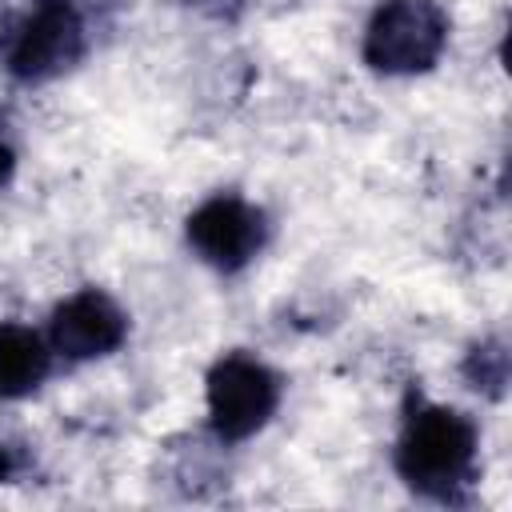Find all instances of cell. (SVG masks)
Listing matches in <instances>:
<instances>
[{
  "instance_id": "6da1fadb",
  "label": "cell",
  "mask_w": 512,
  "mask_h": 512,
  "mask_svg": "<svg viewBox=\"0 0 512 512\" xmlns=\"http://www.w3.org/2000/svg\"><path fill=\"white\" fill-rule=\"evenodd\" d=\"M476 456L480 428L468 412L408 392L396 436V472L412 492L440 504H460L476 480Z\"/></svg>"
},
{
  "instance_id": "7a4b0ae2",
  "label": "cell",
  "mask_w": 512,
  "mask_h": 512,
  "mask_svg": "<svg viewBox=\"0 0 512 512\" xmlns=\"http://www.w3.org/2000/svg\"><path fill=\"white\" fill-rule=\"evenodd\" d=\"M88 32L72 0H28L0 24V64L20 84H48L84 60Z\"/></svg>"
},
{
  "instance_id": "3957f363",
  "label": "cell",
  "mask_w": 512,
  "mask_h": 512,
  "mask_svg": "<svg viewBox=\"0 0 512 512\" xmlns=\"http://www.w3.org/2000/svg\"><path fill=\"white\" fill-rule=\"evenodd\" d=\"M452 20L440 0H380L368 28L360 56L372 72L384 76H416L436 68L448 48Z\"/></svg>"
},
{
  "instance_id": "277c9868",
  "label": "cell",
  "mask_w": 512,
  "mask_h": 512,
  "mask_svg": "<svg viewBox=\"0 0 512 512\" xmlns=\"http://www.w3.org/2000/svg\"><path fill=\"white\" fill-rule=\"evenodd\" d=\"M204 396H208V424L216 440L240 444L272 420L280 404V376L256 356L228 352L208 368Z\"/></svg>"
},
{
  "instance_id": "5b68a950",
  "label": "cell",
  "mask_w": 512,
  "mask_h": 512,
  "mask_svg": "<svg viewBox=\"0 0 512 512\" xmlns=\"http://www.w3.org/2000/svg\"><path fill=\"white\" fill-rule=\"evenodd\" d=\"M184 232L204 264H212L216 272H240L264 252L268 216L264 208H256L236 192H216L188 212Z\"/></svg>"
},
{
  "instance_id": "8992f818",
  "label": "cell",
  "mask_w": 512,
  "mask_h": 512,
  "mask_svg": "<svg viewBox=\"0 0 512 512\" xmlns=\"http://www.w3.org/2000/svg\"><path fill=\"white\" fill-rule=\"evenodd\" d=\"M128 340V312L104 288H80L52 308L48 344L64 360H100Z\"/></svg>"
},
{
  "instance_id": "52a82bcc",
  "label": "cell",
  "mask_w": 512,
  "mask_h": 512,
  "mask_svg": "<svg viewBox=\"0 0 512 512\" xmlns=\"http://www.w3.org/2000/svg\"><path fill=\"white\" fill-rule=\"evenodd\" d=\"M52 372V344L28 324H0V400L32 396Z\"/></svg>"
},
{
  "instance_id": "ba28073f",
  "label": "cell",
  "mask_w": 512,
  "mask_h": 512,
  "mask_svg": "<svg viewBox=\"0 0 512 512\" xmlns=\"http://www.w3.org/2000/svg\"><path fill=\"white\" fill-rule=\"evenodd\" d=\"M464 376L472 380V388H484L488 396H500L508 384V352L500 340H484L468 352L464 360Z\"/></svg>"
},
{
  "instance_id": "9c48e42d",
  "label": "cell",
  "mask_w": 512,
  "mask_h": 512,
  "mask_svg": "<svg viewBox=\"0 0 512 512\" xmlns=\"http://www.w3.org/2000/svg\"><path fill=\"white\" fill-rule=\"evenodd\" d=\"M24 464H28V456L20 452V444H8V440H0V484L16 480V476L24 472Z\"/></svg>"
},
{
  "instance_id": "30bf717a",
  "label": "cell",
  "mask_w": 512,
  "mask_h": 512,
  "mask_svg": "<svg viewBox=\"0 0 512 512\" xmlns=\"http://www.w3.org/2000/svg\"><path fill=\"white\" fill-rule=\"evenodd\" d=\"M184 4H192L196 12L216 16V20H232V16L244 8V0H184Z\"/></svg>"
},
{
  "instance_id": "8fae6325",
  "label": "cell",
  "mask_w": 512,
  "mask_h": 512,
  "mask_svg": "<svg viewBox=\"0 0 512 512\" xmlns=\"http://www.w3.org/2000/svg\"><path fill=\"white\" fill-rule=\"evenodd\" d=\"M12 168H16V148H12L8 128H4V116H0V184L12 176Z\"/></svg>"
}]
</instances>
